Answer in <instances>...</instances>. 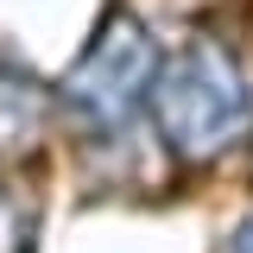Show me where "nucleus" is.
I'll list each match as a JSON object with an SVG mask.
<instances>
[{"label":"nucleus","instance_id":"f257e3e1","mask_svg":"<svg viewBox=\"0 0 253 253\" xmlns=\"http://www.w3.org/2000/svg\"><path fill=\"white\" fill-rule=\"evenodd\" d=\"M247 108H253L247 83H241L234 57L215 51V44H190L158 83V121L171 133V146L190 158L228 146L241 133V121H247Z\"/></svg>","mask_w":253,"mask_h":253},{"label":"nucleus","instance_id":"f03ea898","mask_svg":"<svg viewBox=\"0 0 253 253\" xmlns=\"http://www.w3.org/2000/svg\"><path fill=\"white\" fill-rule=\"evenodd\" d=\"M146 83H152V38L133 19H108L70 76V108H83L89 126H121V114L139 101Z\"/></svg>","mask_w":253,"mask_h":253},{"label":"nucleus","instance_id":"7ed1b4c3","mask_svg":"<svg viewBox=\"0 0 253 253\" xmlns=\"http://www.w3.org/2000/svg\"><path fill=\"white\" fill-rule=\"evenodd\" d=\"M32 126V76L26 70H0V133Z\"/></svg>","mask_w":253,"mask_h":253},{"label":"nucleus","instance_id":"20e7f679","mask_svg":"<svg viewBox=\"0 0 253 253\" xmlns=\"http://www.w3.org/2000/svg\"><path fill=\"white\" fill-rule=\"evenodd\" d=\"M32 247V215L13 203V190H0V253H26Z\"/></svg>","mask_w":253,"mask_h":253},{"label":"nucleus","instance_id":"39448f33","mask_svg":"<svg viewBox=\"0 0 253 253\" xmlns=\"http://www.w3.org/2000/svg\"><path fill=\"white\" fill-rule=\"evenodd\" d=\"M234 253H253V221L241 228V234H234Z\"/></svg>","mask_w":253,"mask_h":253}]
</instances>
